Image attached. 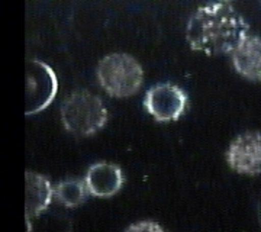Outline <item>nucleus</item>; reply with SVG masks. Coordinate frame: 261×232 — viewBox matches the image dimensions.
<instances>
[{
	"mask_svg": "<svg viewBox=\"0 0 261 232\" xmlns=\"http://www.w3.org/2000/svg\"><path fill=\"white\" fill-rule=\"evenodd\" d=\"M250 25L231 3L216 2L199 8L190 16L186 39L192 49L206 54H226L248 37Z\"/></svg>",
	"mask_w": 261,
	"mask_h": 232,
	"instance_id": "f257e3e1",
	"label": "nucleus"
},
{
	"mask_svg": "<svg viewBox=\"0 0 261 232\" xmlns=\"http://www.w3.org/2000/svg\"><path fill=\"white\" fill-rule=\"evenodd\" d=\"M61 119L65 130L75 135H92L105 126L108 109L97 94L79 90L64 99L61 105Z\"/></svg>",
	"mask_w": 261,
	"mask_h": 232,
	"instance_id": "f03ea898",
	"label": "nucleus"
},
{
	"mask_svg": "<svg viewBox=\"0 0 261 232\" xmlns=\"http://www.w3.org/2000/svg\"><path fill=\"white\" fill-rule=\"evenodd\" d=\"M97 79L109 94L123 97L138 92L144 71L137 58L125 53H115L100 60Z\"/></svg>",
	"mask_w": 261,
	"mask_h": 232,
	"instance_id": "7ed1b4c3",
	"label": "nucleus"
},
{
	"mask_svg": "<svg viewBox=\"0 0 261 232\" xmlns=\"http://www.w3.org/2000/svg\"><path fill=\"white\" fill-rule=\"evenodd\" d=\"M57 82L53 68L39 60L27 63V115H32L47 108L56 97Z\"/></svg>",
	"mask_w": 261,
	"mask_h": 232,
	"instance_id": "20e7f679",
	"label": "nucleus"
},
{
	"mask_svg": "<svg viewBox=\"0 0 261 232\" xmlns=\"http://www.w3.org/2000/svg\"><path fill=\"white\" fill-rule=\"evenodd\" d=\"M144 105L157 121H177L186 111L187 94L176 84L160 83L147 92Z\"/></svg>",
	"mask_w": 261,
	"mask_h": 232,
	"instance_id": "39448f33",
	"label": "nucleus"
},
{
	"mask_svg": "<svg viewBox=\"0 0 261 232\" xmlns=\"http://www.w3.org/2000/svg\"><path fill=\"white\" fill-rule=\"evenodd\" d=\"M226 161L240 174H261V132L248 131L238 135L226 151Z\"/></svg>",
	"mask_w": 261,
	"mask_h": 232,
	"instance_id": "423d86ee",
	"label": "nucleus"
},
{
	"mask_svg": "<svg viewBox=\"0 0 261 232\" xmlns=\"http://www.w3.org/2000/svg\"><path fill=\"white\" fill-rule=\"evenodd\" d=\"M86 186L90 195L96 197H111L121 190L123 174L119 166L112 163H96L87 170Z\"/></svg>",
	"mask_w": 261,
	"mask_h": 232,
	"instance_id": "0eeeda50",
	"label": "nucleus"
},
{
	"mask_svg": "<svg viewBox=\"0 0 261 232\" xmlns=\"http://www.w3.org/2000/svg\"><path fill=\"white\" fill-rule=\"evenodd\" d=\"M235 70L251 82H261V38L248 35L232 51Z\"/></svg>",
	"mask_w": 261,
	"mask_h": 232,
	"instance_id": "6e6552de",
	"label": "nucleus"
},
{
	"mask_svg": "<svg viewBox=\"0 0 261 232\" xmlns=\"http://www.w3.org/2000/svg\"><path fill=\"white\" fill-rule=\"evenodd\" d=\"M27 219L32 216H39L48 204L51 203V199L54 195V189L47 177L38 174L34 171H27Z\"/></svg>",
	"mask_w": 261,
	"mask_h": 232,
	"instance_id": "1a4fd4ad",
	"label": "nucleus"
},
{
	"mask_svg": "<svg viewBox=\"0 0 261 232\" xmlns=\"http://www.w3.org/2000/svg\"><path fill=\"white\" fill-rule=\"evenodd\" d=\"M89 195L86 182L80 178H67L54 187V197L67 208H75L82 204Z\"/></svg>",
	"mask_w": 261,
	"mask_h": 232,
	"instance_id": "9d476101",
	"label": "nucleus"
},
{
	"mask_svg": "<svg viewBox=\"0 0 261 232\" xmlns=\"http://www.w3.org/2000/svg\"><path fill=\"white\" fill-rule=\"evenodd\" d=\"M125 232H166L160 223L154 221H140L128 226Z\"/></svg>",
	"mask_w": 261,
	"mask_h": 232,
	"instance_id": "9b49d317",
	"label": "nucleus"
}]
</instances>
